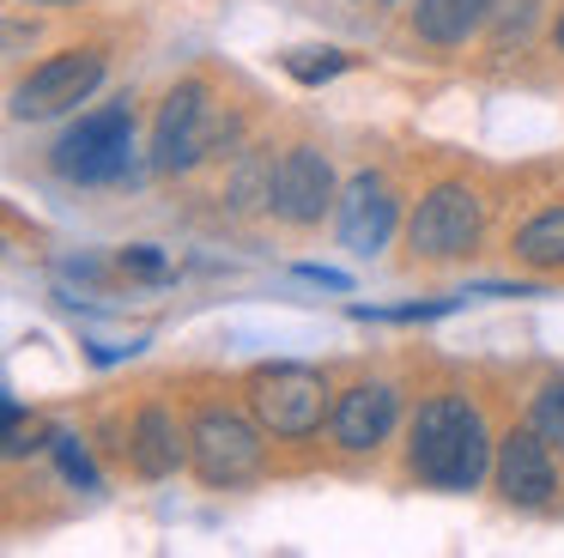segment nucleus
<instances>
[{"instance_id":"obj_2","label":"nucleus","mask_w":564,"mask_h":558,"mask_svg":"<svg viewBox=\"0 0 564 558\" xmlns=\"http://www.w3.org/2000/svg\"><path fill=\"white\" fill-rule=\"evenodd\" d=\"M249 407H256L261 431H273L280 443H304V437L322 431L328 419V376L316 364H261L249 376Z\"/></svg>"},{"instance_id":"obj_20","label":"nucleus","mask_w":564,"mask_h":558,"mask_svg":"<svg viewBox=\"0 0 564 558\" xmlns=\"http://www.w3.org/2000/svg\"><path fill=\"white\" fill-rule=\"evenodd\" d=\"M297 279H310V286H328V291H352V279H346L340 267H322V261H297Z\"/></svg>"},{"instance_id":"obj_4","label":"nucleus","mask_w":564,"mask_h":558,"mask_svg":"<svg viewBox=\"0 0 564 558\" xmlns=\"http://www.w3.org/2000/svg\"><path fill=\"white\" fill-rule=\"evenodd\" d=\"M219 146V121H213V104H207V85L200 79H183L171 97H164L159 121H152V170L164 176H183L195 170L200 158Z\"/></svg>"},{"instance_id":"obj_3","label":"nucleus","mask_w":564,"mask_h":558,"mask_svg":"<svg viewBox=\"0 0 564 558\" xmlns=\"http://www.w3.org/2000/svg\"><path fill=\"white\" fill-rule=\"evenodd\" d=\"M50 164L62 170L67 182H86V189L134 176V109L104 104V109H91V116H79L74 128L55 140Z\"/></svg>"},{"instance_id":"obj_12","label":"nucleus","mask_w":564,"mask_h":558,"mask_svg":"<svg viewBox=\"0 0 564 558\" xmlns=\"http://www.w3.org/2000/svg\"><path fill=\"white\" fill-rule=\"evenodd\" d=\"M128 455H134V468L147 473V480H171L176 461H183V437H176V419L164 400H147V407L134 412V443H128Z\"/></svg>"},{"instance_id":"obj_8","label":"nucleus","mask_w":564,"mask_h":558,"mask_svg":"<svg viewBox=\"0 0 564 558\" xmlns=\"http://www.w3.org/2000/svg\"><path fill=\"white\" fill-rule=\"evenodd\" d=\"M268 206H273V218H285V225H297V230L322 225V213L340 206V194H334V164L316 146H292L268 176Z\"/></svg>"},{"instance_id":"obj_7","label":"nucleus","mask_w":564,"mask_h":558,"mask_svg":"<svg viewBox=\"0 0 564 558\" xmlns=\"http://www.w3.org/2000/svg\"><path fill=\"white\" fill-rule=\"evenodd\" d=\"M406 243H413V255H425V261L467 255L479 243V194L467 189V182H437V189L413 206Z\"/></svg>"},{"instance_id":"obj_19","label":"nucleus","mask_w":564,"mask_h":558,"mask_svg":"<svg viewBox=\"0 0 564 558\" xmlns=\"http://www.w3.org/2000/svg\"><path fill=\"white\" fill-rule=\"evenodd\" d=\"M116 261H122V273H134V279H171V261H164V249H152V243H128Z\"/></svg>"},{"instance_id":"obj_1","label":"nucleus","mask_w":564,"mask_h":558,"mask_svg":"<svg viewBox=\"0 0 564 558\" xmlns=\"http://www.w3.org/2000/svg\"><path fill=\"white\" fill-rule=\"evenodd\" d=\"M491 437L486 419L467 395H431L413 419V437H406V468L413 480L437 485V492H474L491 473Z\"/></svg>"},{"instance_id":"obj_14","label":"nucleus","mask_w":564,"mask_h":558,"mask_svg":"<svg viewBox=\"0 0 564 558\" xmlns=\"http://www.w3.org/2000/svg\"><path fill=\"white\" fill-rule=\"evenodd\" d=\"M510 249H516L522 267H564V201L540 206V213L510 237Z\"/></svg>"},{"instance_id":"obj_21","label":"nucleus","mask_w":564,"mask_h":558,"mask_svg":"<svg viewBox=\"0 0 564 558\" xmlns=\"http://www.w3.org/2000/svg\"><path fill=\"white\" fill-rule=\"evenodd\" d=\"M552 43H558V49H564V12H558V24H552Z\"/></svg>"},{"instance_id":"obj_9","label":"nucleus","mask_w":564,"mask_h":558,"mask_svg":"<svg viewBox=\"0 0 564 558\" xmlns=\"http://www.w3.org/2000/svg\"><path fill=\"white\" fill-rule=\"evenodd\" d=\"M491 473H498V492L503 504L516 509H546L552 492H558V468H552V443L528 425V431H510L498 443V461H491Z\"/></svg>"},{"instance_id":"obj_5","label":"nucleus","mask_w":564,"mask_h":558,"mask_svg":"<svg viewBox=\"0 0 564 558\" xmlns=\"http://www.w3.org/2000/svg\"><path fill=\"white\" fill-rule=\"evenodd\" d=\"M104 79V49H62L50 55L43 67H31L25 79L13 85V116L19 121H43V116H62V109L86 104Z\"/></svg>"},{"instance_id":"obj_13","label":"nucleus","mask_w":564,"mask_h":558,"mask_svg":"<svg viewBox=\"0 0 564 558\" xmlns=\"http://www.w3.org/2000/svg\"><path fill=\"white\" fill-rule=\"evenodd\" d=\"M491 19V0H419L413 7V31L431 49H455Z\"/></svg>"},{"instance_id":"obj_17","label":"nucleus","mask_w":564,"mask_h":558,"mask_svg":"<svg viewBox=\"0 0 564 558\" xmlns=\"http://www.w3.org/2000/svg\"><path fill=\"white\" fill-rule=\"evenodd\" d=\"M55 461H62L67 485H79V492H98V468H91L86 443H79L74 431H55Z\"/></svg>"},{"instance_id":"obj_11","label":"nucleus","mask_w":564,"mask_h":558,"mask_svg":"<svg viewBox=\"0 0 564 558\" xmlns=\"http://www.w3.org/2000/svg\"><path fill=\"white\" fill-rule=\"evenodd\" d=\"M340 243L352 255H382L389 249V237H394V194H389V182L377 176V170H358L352 182H346V194H340Z\"/></svg>"},{"instance_id":"obj_18","label":"nucleus","mask_w":564,"mask_h":558,"mask_svg":"<svg viewBox=\"0 0 564 558\" xmlns=\"http://www.w3.org/2000/svg\"><path fill=\"white\" fill-rule=\"evenodd\" d=\"M534 431L546 437L552 449H564V383H546L534 395Z\"/></svg>"},{"instance_id":"obj_10","label":"nucleus","mask_w":564,"mask_h":558,"mask_svg":"<svg viewBox=\"0 0 564 558\" xmlns=\"http://www.w3.org/2000/svg\"><path fill=\"white\" fill-rule=\"evenodd\" d=\"M401 419V400H394L389 383H352L346 395H334V412H328V431L346 455H365V449H382Z\"/></svg>"},{"instance_id":"obj_22","label":"nucleus","mask_w":564,"mask_h":558,"mask_svg":"<svg viewBox=\"0 0 564 558\" xmlns=\"http://www.w3.org/2000/svg\"><path fill=\"white\" fill-rule=\"evenodd\" d=\"M31 7H67V0H31Z\"/></svg>"},{"instance_id":"obj_15","label":"nucleus","mask_w":564,"mask_h":558,"mask_svg":"<svg viewBox=\"0 0 564 558\" xmlns=\"http://www.w3.org/2000/svg\"><path fill=\"white\" fill-rule=\"evenodd\" d=\"M346 67H352L346 49H292V55H285V73H292L297 85H328V79H340Z\"/></svg>"},{"instance_id":"obj_16","label":"nucleus","mask_w":564,"mask_h":558,"mask_svg":"<svg viewBox=\"0 0 564 558\" xmlns=\"http://www.w3.org/2000/svg\"><path fill=\"white\" fill-rule=\"evenodd\" d=\"M462 310V298H437V303H394V310H377V303H352L358 322H437V315Z\"/></svg>"},{"instance_id":"obj_6","label":"nucleus","mask_w":564,"mask_h":558,"mask_svg":"<svg viewBox=\"0 0 564 558\" xmlns=\"http://www.w3.org/2000/svg\"><path fill=\"white\" fill-rule=\"evenodd\" d=\"M188 455H195V473L207 485H243L261 473V437L243 412L207 407L188 431Z\"/></svg>"}]
</instances>
